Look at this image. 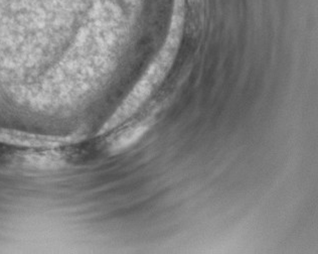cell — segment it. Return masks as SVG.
I'll return each mask as SVG.
<instances>
[{
	"mask_svg": "<svg viewBox=\"0 0 318 254\" xmlns=\"http://www.w3.org/2000/svg\"><path fill=\"white\" fill-rule=\"evenodd\" d=\"M145 130H146L145 128H140V127L132 129L130 132L125 133V135H123L120 139H118V141L116 142L114 147L116 149H122L123 147H126V146L132 144L135 140H137L139 138V136H141L144 133Z\"/></svg>",
	"mask_w": 318,
	"mask_h": 254,
	"instance_id": "6da1fadb",
	"label": "cell"
}]
</instances>
